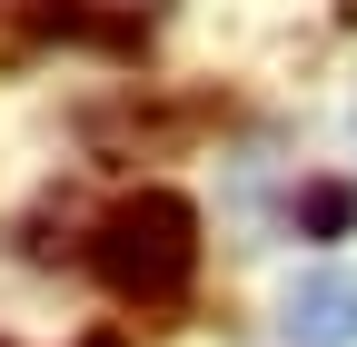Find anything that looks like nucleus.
<instances>
[{
    "label": "nucleus",
    "mask_w": 357,
    "mask_h": 347,
    "mask_svg": "<svg viewBox=\"0 0 357 347\" xmlns=\"http://www.w3.org/2000/svg\"><path fill=\"white\" fill-rule=\"evenodd\" d=\"M89 268H100L119 298H178L199 268V208L178 199V189H139V199H119L100 238H89Z\"/></svg>",
    "instance_id": "f257e3e1"
},
{
    "label": "nucleus",
    "mask_w": 357,
    "mask_h": 347,
    "mask_svg": "<svg viewBox=\"0 0 357 347\" xmlns=\"http://www.w3.org/2000/svg\"><path fill=\"white\" fill-rule=\"evenodd\" d=\"M288 347H357V278L347 268H307L288 288Z\"/></svg>",
    "instance_id": "f03ea898"
},
{
    "label": "nucleus",
    "mask_w": 357,
    "mask_h": 347,
    "mask_svg": "<svg viewBox=\"0 0 357 347\" xmlns=\"http://www.w3.org/2000/svg\"><path fill=\"white\" fill-rule=\"evenodd\" d=\"M347 219H357V189H347V179H318V189L298 199V229H307V238H337Z\"/></svg>",
    "instance_id": "7ed1b4c3"
},
{
    "label": "nucleus",
    "mask_w": 357,
    "mask_h": 347,
    "mask_svg": "<svg viewBox=\"0 0 357 347\" xmlns=\"http://www.w3.org/2000/svg\"><path fill=\"white\" fill-rule=\"evenodd\" d=\"M0 347H10V337H0Z\"/></svg>",
    "instance_id": "20e7f679"
}]
</instances>
